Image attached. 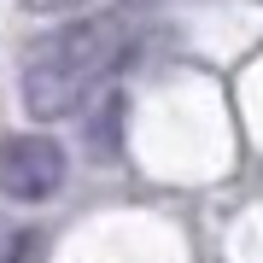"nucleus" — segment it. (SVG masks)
Wrapping results in <instances>:
<instances>
[{"label":"nucleus","instance_id":"obj_3","mask_svg":"<svg viewBox=\"0 0 263 263\" xmlns=\"http://www.w3.org/2000/svg\"><path fill=\"white\" fill-rule=\"evenodd\" d=\"M0 263H41V234L0 222Z\"/></svg>","mask_w":263,"mask_h":263},{"label":"nucleus","instance_id":"obj_1","mask_svg":"<svg viewBox=\"0 0 263 263\" xmlns=\"http://www.w3.org/2000/svg\"><path fill=\"white\" fill-rule=\"evenodd\" d=\"M123 47H129V29H123L117 12H88V18H70V24H59L53 35H41L35 47L24 53V76H18L29 117L53 123V117L76 111V105L111 76Z\"/></svg>","mask_w":263,"mask_h":263},{"label":"nucleus","instance_id":"obj_2","mask_svg":"<svg viewBox=\"0 0 263 263\" xmlns=\"http://www.w3.org/2000/svg\"><path fill=\"white\" fill-rule=\"evenodd\" d=\"M65 187V146L53 135H6L0 141V193L41 205Z\"/></svg>","mask_w":263,"mask_h":263}]
</instances>
